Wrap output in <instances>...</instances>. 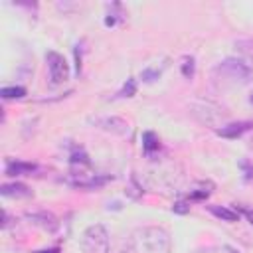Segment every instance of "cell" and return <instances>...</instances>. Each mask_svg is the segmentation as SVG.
<instances>
[{
    "label": "cell",
    "mask_w": 253,
    "mask_h": 253,
    "mask_svg": "<svg viewBox=\"0 0 253 253\" xmlns=\"http://www.w3.org/2000/svg\"><path fill=\"white\" fill-rule=\"evenodd\" d=\"M26 219L32 225H36V227H40V229H43L47 233H53L59 227V221L51 211H28Z\"/></svg>",
    "instance_id": "52a82bcc"
},
{
    "label": "cell",
    "mask_w": 253,
    "mask_h": 253,
    "mask_svg": "<svg viewBox=\"0 0 253 253\" xmlns=\"http://www.w3.org/2000/svg\"><path fill=\"white\" fill-rule=\"evenodd\" d=\"M134 93H136V81L134 79H126V83L119 91V97H132Z\"/></svg>",
    "instance_id": "9a60e30c"
},
{
    "label": "cell",
    "mask_w": 253,
    "mask_h": 253,
    "mask_svg": "<svg viewBox=\"0 0 253 253\" xmlns=\"http://www.w3.org/2000/svg\"><path fill=\"white\" fill-rule=\"evenodd\" d=\"M158 75H160V69H156V67H152V69H144V71H142V79H144L146 83L158 79Z\"/></svg>",
    "instance_id": "e0dca14e"
},
{
    "label": "cell",
    "mask_w": 253,
    "mask_h": 253,
    "mask_svg": "<svg viewBox=\"0 0 253 253\" xmlns=\"http://www.w3.org/2000/svg\"><path fill=\"white\" fill-rule=\"evenodd\" d=\"M196 253H237L233 247L229 245H213V247H206V249H200Z\"/></svg>",
    "instance_id": "2e32d148"
},
{
    "label": "cell",
    "mask_w": 253,
    "mask_h": 253,
    "mask_svg": "<svg viewBox=\"0 0 253 253\" xmlns=\"http://www.w3.org/2000/svg\"><path fill=\"white\" fill-rule=\"evenodd\" d=\"M36 170V164L32 162H20V160H8L6 162V174L10 176H22V174H32Z\"/></svg>",
    "instance_id": "30bf717a"
},
{
    "label": "cell",
    "mask_w": 253,
    "mask_h": 253,
    "mask_svg": "<svg viewBox=\"0 0 253 253\" xmlns=\"http://www.w3.org/2000/svg\"><path fill=\"white\" fill-rule=\"evenodd\" d=\"M36 253H59L57 249H43V251H36Z\"/></svg>",
    "instance_id": "ffe728a7"
},
{
    "label": "cell",
    "mask_w": 253,
    "mask_h": 253,
    "mask_svg": "<svg viewBox=\"0 0 253 253\" xmlns=\"http://www.w3.org/2000/svg\"><path fill=\"white\" fill-rule=\"evenodd\" d=\"M251 101H253V97H251Z\"/></svg>",
    "instance_id": "44dd1931"
},
{
    "label": "cell",
    "mask_w": 253,
    "mask_h": 253,
    "mask_svg": "<svg viewBox=\"0 0 253 253\" xmlns=\"http://www.w3.org/2000/svg\"><path fill=\"white\" fill-rule=\"evenodd\" d=\"M45 61H47V69H49V79L53 85H59L63 81H67L69 77V65L65 61L63 55H59L57 51H47L45 53Z\"/></svg>",
    "instance_id": "8992f818"
},
{
    "label": "cell",
    "mask_w": 253,
    "mask_h": 253,
    "mask_svg": "<svg viewBox=\"0 0 253 253\" xmlns=\"http://www.w3.org/2000/svg\"><path fill=\"white\" fill-rule=\"evenodd\" d=\"M0 194L4 198H28L32 196L30 188L26 184H20V182H10V184H2L0 188Z\"/></svg>",
    "instance_id": "9c48e42d"
},
{
    "label": "cell",
    "mask_w": 253,
    "mask_h": 253,
    "mask_svg": "<svg viewBox=\"0 0 253 253\" xmlns=\"http://www.w3.org/2000/svg\"><path fill=\"white\" fill-rule=\"evenodd\" d=\"M180 69H182V75H184L186 79H192V77H194V71H196L194 57H190V55L182 57V65H180Z\"/></svg>",
    "instance_id": "5bb4252c"
},
{
    "label": "cell",
    "mask_w": 253,
    "mask_h": 253,
    "mask_svg": "<svg viewBox=\"0 0 253 253\" xmlns=\"http://www.w3.org/2000/svg\"><path fill=\"white\" fill-rule=\"evenodd\" d=\"M109 247H111V241H109V231L105 225L95 223L83 231L81 235L83 253H109Z\"/></svg>",
    "instance_id": "3957f363"
},
{
    "label": "cell",
    "mask_w": 253,
    "mask_h": 253,
    "mask_svg": "<svg viewBox=\"0 0 253 253\" xmlns=\"http://www.w3.org/2000/svg\"><path fill=\"white\" fill-rule=\"evenodd\" d=\"M190 109H192V115H194L200 123H204V125L215 126V125L223 119V109H221L219 105L211 103V101H204V99L194 101V103L190 105Z\"/></svg>",
    "instance_id": "277c9868"
},
{
    "label": "cell",
    "mask_w": 253,
    "mask_h": 253,
    "mask_svg": "<svg viewBox=\"0 0 253 253\" xmlns=\"http://www.w3.org/2000/svg\"><path fill=\"white\" fill-rule=\"evenodd\" d=\"M0 95H2L4 99H22V97L26 95V89H24V87H20V85L4 87V89L0 91Z\"/></svg>",
    "instance_id": "4fadbf2b"
},
{
    "label": "cell",
    "mask_w": 253,
    "mask_h": 253,
    "mask_svg": "<svg viewBox=\"0 0 253 253\" xmlns=\"http://www.w3.org/2000/svg\"><path fill=\"white\" fill-rule=\"evenodd\" d=\"M208 210H210L215 217H219V219H223V221H237V217H239V213H237L235 210H229V208H225V206H208Z\"/></svg>",
    "instance_id": "8fae6325"
},
{
    "label": "cell",
    "mask_w": 253,
    "mask_h": 253,
    "mask_svg": "<svg viewBox=\"0 0 253 253\" xmlns=\"http://www.w3.org/2000/svg\"><path fill=\"white\" fill-rule=\"evenodd\" d=\"M251 128H253V123L251 121H237V123H229V125L219 126L217 128V134L223 136V138H237V136L245 134Z\"/></svg>",
    "instance_id": "ba28073f"
},
{
    "label": "cell",
    "mask_w": 253,
    "mask_h": 253,
    "mask_svg": "<svg viewBox=\"0 0 253 253\" xmlns=\"http://www.w3.org/2000/svg\"><path fill=\"white\" fill-rule=\"evenodd\" d=\"M213 79L223 87H237L245 85L253 79V67L237 57H227L213 69Z\"/></svg>",
    "instance_id": "7a4b0ae2"
},
{
    "label": "cell",
    "mask_w": 253,
    "mask_h": 253,
    "mask_svg": "<svg viewBox=\"0 0 253 253\" xmlns=\"http://www.w3.org/2000/svg\"><path fill=\"white\" fill-rule=\"evenodd\" d=\"M172 210H174L176 213H188V211H190V206H188L186 202H176Z\"/></svg>",
    "instance_id": "ac0fdd59"
},
{
    "label": "cell",
    "mask_w": 253,
    "mask_h": 253,
    "mask_svg": "<svg viewBox=\"0 0 253 253\" xmlns=\"http://www.w3.org/2000/svg\"><path fill=\"white\" fill-rule=\"evenodd\" d=\"M239 210H241V213H243V215L249 219V223L253 225V208H245V206H241Z\"/></svg>",
    "instance_id": "d6986e66"
},
{
    "label": "cell",
    "mask_w": 253,
    "mask_h": 253,
    "mask_svg": "<svg viewBox=\"0 0 253 253\" xmlns=\"http://www.w3.org/2000/svg\"><path fill=\"white\" fill-rule=\"evenodd\" d=\"M89 123L105 132H111V134H117V136H125L128 132V123L123 119V117H117V115H99V117H91Z\"/></svg>",
    "instance_id": "5b68a950"
},
{
    "label": "cell",
    "mask_w": 253,
    "mask_h": 253,
    "mask_svg": "<svg viewBox=\"0 0 253 253\" xmlns=\"http://www.w3.org/2000/svg\"><path fill=\"white\" fill-rule=\"evenodd\" d=\"M158 146H160L158 136H156L152 130H146V132L142 134V148H144L146 152H154V150H158Z\"/></svg>",
    "instance_id": "7c38bea8"
},
{
    "label": "cell",
    "mask_w": 253,
    "mask_h": 253,
    "mask_svg": "<svg viewBox=\"0 0 253 253\" xmlns=\"http://www.w3.org/2000/svg\"><path fill=\"white\" fill-rule=\"evenodd\" d=\"M128 249L130 253H170L172 239L158 225H142L130 233Z\"/></svg>",
    "instance_id": "6da1fadb"
}]
</instances>
